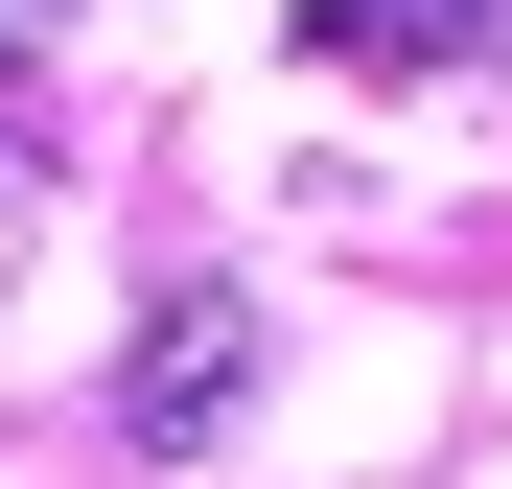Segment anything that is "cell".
Wrapping results in <instances>:
<instances>
[{"label":"cell","mask_w":512,"mask_h":489,"mask_svg":"<svg viewBox=\"0 0 512 489\" xmlns=\"http://www.w3.org/2000/svg\"><path fill=\"white\" fill-rule=\"evenodd\" d=\"M233 396H256V303H233V280H163L140 350H117V443L187 466V443H233Z\"/></svg>","instance_id":"cell-1"},{"label":"cell","mask_w":512,"mask_h":489,"mask_svg":"<svg viewBox=\"0 0 512 489\" xmlns=\"http://www.w3.org/2000/svg\"><path fill=\"white\" fill-rule=\"evenodd\" d=\"M326 70H512V0H303Z\"/></svg>","instance_id":"cell-2"},{"label":"cell","mask_w":512,"mask_h":489,"mask_svg":"<svg viewBox=\"0 0 512 489\" xmlns=\"http://www.w3.org/2000/svg\"><path fill=\"white\" fill-rule=\"evenodd\" d=\"M0 24H47V0H0Z\"/></svg>","instance_id":"cell-3"}]
</instances>
